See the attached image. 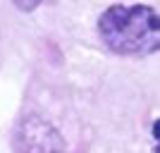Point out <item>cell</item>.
<instances>
[{"instance_id":"cell-3","label":"cell","mask_w":160,"mask_h":153,"mask_svg":"<svg viewBox=\"0 0 160 153\" xmlns=\"http://www.w3.org/2000/svg\"><path fill=\"white\" fill-rule=\"evenodd\" d=\"M41 3H43V0H14V5L19 7L22 12H31V10H36Z\"/></svg>"},{"instance_id":"cell-2","label":"cell","mask_w":160,"mask_h":153,"mask_svg":"<svg viewBox=\"0 0 160 153\" xmlns=\"http://www.w3.org/2000/svg\"><path fill=\"white\" fill-rule=\"evenodd\" d=\"M17 153H67L60 132L38 115H27L14 132Z\"/></svg>"},{"instance_id":"cell-1","label":"cell","mask_w":160,"mask_h":153,"mask_svg":"<svg viewBox=\"0 0 160 153\" xmlns=\"http://www.w3.org/2000/svg\"><path fill=\"white\" fill-rule=\"evenodd\" d=\"M98 36L117 55L158 53V12L148 5H112L100 14Z\"/></svg>"}]
</instances>
